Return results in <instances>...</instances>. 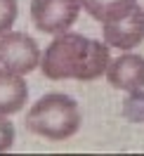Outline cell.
Masks as SVG:
<instances>
[{
	"instance_id": "6da1fadb",
	"label": "cell",
	"mask_w": 144,
	"mask_h": 156,
	"mask_svg": "<svg viewBox=\"0 0 144 156\" xmlns=\"http://www.w3.org/2000/svg\"><path fill=\"white\" fill-rule=\"evenodd\" d=\"M111 64L109 45L99 40L85 38L80 33H57V38L50 43L43 57L40 69L43 76L50 80H97L104 76Z\"/></svg>"
},
{
	"instance_id": "7a4b0ae2",
	"label": "cell",
	"mask_w": 144,
	"mask_h": 156,
	"mask_svg": "<svg viewBox=\"0 0 144 156\" xmlns=\"http://www.w3.org/2000/svg\"><path fill=\"white\" fill-rule=\"evenodd\" d=\"M80 128V109L66 92H47L29 109L26 130L50 142H64Z\"/></svg>"
},
{
	"instance_id": "3957f363",
	"label": "cell",
	"mask_w": 144,
	"mask_h": 156,
	"mask_svg": "<svg viewBox=\"0 0 144 156\" xmlns=\"http://www.w3.org/2000/svg\"><path fill=\"white\" fill-rule=\"evenodd\" d=\"M38 43L24 31H7L0 36V66L26 76L40 66Z\"/></svg>"
},
{
	"instance_id": "277c9868",
	"label": "cell",
	"mask_w": 144,
	"mask_h": 156,
	"mask_svg": "<svg viewBox=\"0 0 144 156\" xmlns=\"http://www.w3.org/2000/svg\"><path fill=\"white\" fill-rule=\"evenodd\" d=\"M80 7V0H31V19L38 31L57 36L76 24Z\"/></svg>"
},
{
	"instance_id": "5b68a950",
	"label": "cell",
	"mask_w": 144,
	"mask_h": 156,
	"mask_svg": "<svg viewBox=\"0 0 144 156\" xmlns=\"http://www.w3.org/2000/svg\"><path fill=\"white\" fill-rule=\"evenodd\" d=\"M104 40L109 48L116 50H132L144 40V10L139 5L130 7L121 17L104 21Z\"/></svg>"
},
{
	"instance_id": "8992f818",
	"label": "cell",
	"mask_w": 144,
	"mask_h": 156,
	"mask_svg": "<svg viewBox=\"0 0 144 156\" xmlns=\"http://www.w3.org/2000/svg\"><path fill=\"white\" fill-rule=\"evenodd\" d=\"M106 80L111 88L125 90V92L144 88V57L132 52L116 57L106 69Z\"/></svg>"
},
{
	"instance_id": "52a82bcc",
	"label": "cell",
	"mask_w": 144,
	"mask_h": 156,
	"mask_svg": "<svg viewBox=\"0 0 144 156\" xmlns=\"http://www.w3.org/2000/svg\"><path fill=\"white\" fill-rule=\"evenodd\" d=\"M29 97V85L21 73L0 69V114L10 116L24 109Z\"/></svg>"
},
{
	"instance_id": "ba28073f",
	"label": "cell",
	"mask_w": 144,
	"mask_h": 156,
	"mask_svg": "<svg viewBox=\"0 0 144 156\" xmlns=\"http://www.w3.org/2000/svg\"><path fill=\"white\" fill-rule=\"evenodd\" d=\"M80 2L92 19L102 21V24L114 17H121L123 12L137 5V0H80Z\"/></svg>"
},
{
	"instance_id": "9c48e42d",
	"label": "cell",
	"mask_w": 144,
	"mask_h": 156,
	"mask_svg": "<svg viewBox=\"0 0 144 156\" xmlns=\"http://www.w3.org/2000/svg\"><path fill=\"white\" fill-rule=\"evenodd\" d=\"M123 116L130 123H144V90H130L123 99Z\"/></svg>"
},
{
	"instance_id": "30bf717a",
	"label": "cell",
	"mask_w": 144,
	"mask_h": 156,
	"mask_svg": "<svg viewBox=\"0 0 144 156\" xmlns=\"http://www.w3.org/2000/svg\"><path fill=\"white\" fill-rule=\"evenodd\" d=\"M17 14H19L17 0H0V36L12 29V24L17 21Z\"/></svg>"
},
{
	"instance_id": "8fae6325",
	"label": "cell",
	"mask_w": 144,
	"mask_h": 156,
	"mask_svg": "<svg viewBox=\"0 0 144 156\" xmlns=\"http://www.w3.org/2000/svg\"><path fill=\"white\" fill-rule=\"evenodd\" d=\"M14 144V126L7 116L0 114V151H7Z\"/></svg>"
}]
</instances>
